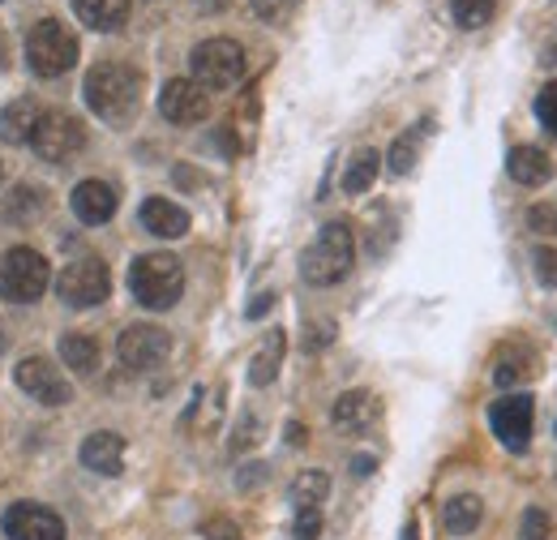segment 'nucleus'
I'll return each mask as SVG.
<instances>
[{
  "label": "nucleus",
  "instance_id": "f257e3e1",
  "mask_svg": "<svg viewBox=\"0 0 557 540\" xmlns=\"http://www.w3.org/2000/svg\"><path fill=\"white\" fill-rule=\"evenodd\" d=\"M82 99L103 125H129L141 108V73L121 61H103L86 73Z\"/></svg>",
  "mask_w": 557,
  "mask_h": 540
},
{
  "label": "nucleus",
  "instance_id": "f03ea898",
  "mask_svg": "<svg viewBox=\"0 0 557 540\" xmlns=\"http://www.w3.org/2000/svg\"><path fill=\"white\" fill-rule=\"evenodd\" d=\"M351 267H356V236H351V223H344V219L326 223L313 236V245L300 254V279L313 283V287L344 283L351 274Z\"/></svg>",
  "mask_w": 557,
  "mask_h": 540
},
{
  "label": "nucleus",
  "instance_id": "7ed1b4c3",
  "mask_svg": "<svg viewBox=\"0 0 557 540\" xmlns=\"http://www.w3.org/2000/svg\"><path fill=\"white\" fill-rule=\"evenodd\" d=\"M129 292H134V300H138L141 309H154V314L172 309L181 300V292H185V267H181V258L176 254H163V249L134 258V267H129Z\"/></svg>",
  "mask_w": 557,
  "mask_h": 540
},
{
  "label": "nucleus",
  "instance_id": "20e7f679",
  "mask_svg": "<svg viewBox=\"0 0 557 540\" xmlns=\"http://www.w3.org/2000/svg\"><path fill=\"white\" fill-rule=\"evenodd\" d=\"M52 283V267L39 249L13 245L0 254V296L9 305H35Z\"/></svg>",
  "mask_w": 557,
  "mask_h": 540
},
{
  "label": "nucleus",
  "instance_id": "39448f33",
  "mask_svg": "<svg viewBox=\"0 0 557 540\" xmlns=\"http://www.w3.org/2000/svg\"><path fill=\"white\" fill-rule=\"evenodd\" d=\"M26 65L35 77H61L77 65V35H73L65 22L57 17H44L30 26L26 35Z\"/></svg>",
  "mask_w": 557,
  "mask_h": 540
},
{
  "label": "nucleus",
  "instance_id": "423d86ee",
  "mask_svg": "<svg viewBox=\"0 0 557 540\" xmlns=\"http://www.w3.org/2000/svg\"><path fill=\"white\" fill-rule=\"evenodd\" d=\"M189 73L202 90H227L245 77V48L236 39H202L189 57Z\"/></svg>",
  "mask_w": 557,
  "mask_h": 540
},
{
  "label": "nucleus",
  "instance_id": "0eeeda50",
  "mask_svg": "<svg viewBox=\"0 0 557 540\" xmlns=\"http://www.w3.org/2000/svg\"><path fill=\"white\" fill-rule=\"evenodd\" d=\"M30 146H35V155H39L44 163H73V159L82 155V146H86V125H82L73 112H61V108L39 112Z\"/></svg>",
  "mask_w": 557,
  "mask_h": 540
},
{
  "label": "nucleus",
  "instance_id": "6e6552de",
  "mask_svg": "<svg viewBox=\"0 0 557 540\" xmlns=\"http://www.w3.org/2000/svg\"><path fill=\"white\" fill-rule=\"evenodd\" d=\"M57 296L70 309H95L112 296V274L99 258H77L57 274Z\"/></svg>",
  "mask_w": 557,
  "mask_h": 540
},
{
  "label": "nucleus",
  "instance_id": "1a4fd4ad",
  "mask_svg": "<svg viewBox=\"0 0 557 540\" xmlns=\"http://www.w3.org/2000/svg\"><path fill=\"white\" fill-rule=\"evenodd\" d=\"M172 356V335L163 327H150V322H134L125 327L121 339H116V360L134 373H146V369H159L163 360Z\"/></svg>",
  "mask_w": 557,
  "mask_h": 540
},
{
  "label": "nucleus",
  "instance_id": "9d476101",
  "mask_svg": "<svg viewBox=\"0 0 557 540\" xmlns=\"http://www.w3.org/2000/svg\"><path fill=\"white\" fill-rule=\"evenodd\" d=\"M488 425L497 433V442L510 455H523L532 442V425H536V404L532 395H502L497 404L488 407Z\"/></svg>",
  "mask_w": 557,
  "mask_h": 540
},
{
  "label": "nucleus",
  "instance_id": "9b49d317",
  "mask_svg": "<svg viewBox=\"0 0 557 540\" xmlns=\"http://www.w3.org/2000/svg\"><path fill=\"white\" fill-rule=\"evenodd\" d=\"M13 382H17V391H26L30 400H39V404H48V407H65L73 400L70 378H65L48 356H26V360H17Z\"/></svg>",
  "mask_w": 557,
  "mask_h": 540
},
{
  "label": "nucleus",
  "instance_id": "f8f14e48",
  "mask_svg": "<svg viewBox=\"0 0 557 540\" xmlns=\"http://www.w3.org/2000/svg\"><path fill=\"white\" fill-rule=\"evenodd\" d=\"M0 532L9 540H65V519L44 502H13L0 519Z\"/></svg>",
  "mask_w": 557,
  "mask_h": 540
},
{
  "label": "nucleus",
  "instance_id": "ddd939ff",
  "mask_svg": "<svg viewBox=\"0 0 557 540\" xmlns=\"http://www.w3.org/2000/svg\"><path fill=\"white\" fill-rule=\"evenodd\" d=\"M159 112L172 125H202L210 116V95L194 77H172L159 90Z\"/></svg>",
  "mask_w": 557,
  "mask_h": 540
},
{
  "label": "nucleus",
  "instance_id": "4468645a",
  "mask_svg": "<svg viewBox=\"0 0 557 540\" xmlns=\"http://www.w3.org/2000/svg\"><path fill=\"white\" fill-rule=\"evenodd\" d=\"M77 459H82V468H90L95 476H121V468H125V438L99 429V433H90L77 446Z\"/></svg>",
  "mask_w": 557,
  "mask_h": 540
},
{
  "label": "nucleus",
  "instance_id": "2eb2a0df",
  "mask_svg": "<svg viewBox=\"0 0 557 540\" xmlns=\"http://www.w3.org/2000/svg\"><path fill=\"white\" fill-rule=\"evenodd\" d=\"M70 206L73 214H77V223L99 228V223H108L116 214V194H112L108 181H82V185H73Z\"/></svg>",
  "mask_w": 557,
  "mask_h": 540
},
{
  "label": "nucleus",
  "instance_id": "dca6fc26",
  "mask_svg": "<svg viewBox=\"0 0 557 540\" xmlns=\"http://www.w3.org/2000/svg\"><path fill=\"white\" fill-rule=\"evenodd\" d=\"M141 228L159 241H181L189 232V210L168 198H146L141 202Z\"/></svg>",
  "mask_w": 557,
  "mask_h": 540
},
{
  "label": "nucleus",
  "instance_id": "f3484780",
  "mask_svg": "<svg viewBox=\"0 0 557 540\" xmlns=\"http://www.w3.org/2000/svg\"><path fill=\"white\" fill-rule=\"evenodd\" d=\"M506 172H510L515 185L541 189V185L554 181V159H549L545 150H536V146H515V150L506 155Z\"/></svg>",
  "mask_w": 557,
  "mask_h": 540
},
{
  "label": "nucleus",
  "instance_id": "a211bd4d",
  "mask_svg": "<svg viewBox=\"0 0 557 540\" xmlns=\"http://www.w3.org/2000/svg\"><path fill=\"white\" fill-rule=\"evenodd\" d=\"M86 30H121L129 22V0H70Z\"/></svg>",
  "mask_w": 557,
  "mask_h": 540
},
{
  "label": "nucleus",
  "instance_id": "6ab92c4d",
  "mask_svg": "<svg viewBox=\"0 0 557 540\" xmlns=\"http://www.w3.org/2000/svg\"><path fill=\"white\" fill-rule=\"evenodd\" d=\"M485 519V502L476 493H455L446 506H442V524L450 537H472Z\"/></svg>",
  "mask_w": 557,
  "mask_h": 540
},
{
  "label": "nucleus",
  "instance_id": "aec40b11",
  "mask_svg": "<svg viewBox=\"0 0 557 540\" xmlns=\"http://www.w3.org/2000/svg\"><path fill=\"white\" fill-rule=\"evenodd\" d=\"M283 356H287V335L283 331H271L262 339V347L253 352L249 360V386H271L283 369Z\"/></svg>",
  "mask_w": 557,
  "mask_h": 540
},
{
  "label": "nucleus",
  "instance_id": "412c9836",
  "mask_svg": "<svg viewBox=\"0 0 557 540\" xmlns=\"http://www.w3.org/2000/svg\"><path fill=\"white\" fill-rule=\"evenodd\" d=\"M373 416H377V400H373L369 391H348V395H339V400H335V407H331L335 429H348V433L364 429Z\"/></svg>",
  "mask_w": 557,
  "mask_h": 540
},
{
  "label": "nucleus",
  "instance_id": "4be33fe9",
  "mask_svg": "<svg viewBox=\"0 0 557 540\" xmlns=\"http://www.w3.org/2000/svg\"><path fill=\"white\" fill-rule=\"evenodd\" d=\"M377 168H382V155H377L373 146H360V150L348 159V172H344V194H348V198L369 194V189H373V181H377Z\"/></svg>",
  "mask_w": 557,
  "mask_h": 540
},
{
  "label": "nucleus",
  "instance_id": "5701e85b",
  "mask_svg": "<svg viewBox=\"0 0 557 540\" xmlns=\"http://www.w3.org/2000/svg\"><path fill=\"white\" fill-rule=\"evenodd\" d=\"M35 121H39V108H35L30 99H9V103L0 108V137H4V142H30Z\"/></svg>",
  "mask_w": 557,
  "mask_h": 540
},
{
  "label": "nucleus",
  "instance_id": "b1692460",
  "mask_svg": "<svg viewBox=\"0 0 557 540\" xmlns=\"http://www.w3.org/2000/svg\"><path fill=\"white\" fill-rule=\"evenodd\" d=\"M424 134H429V121H420V125H412L408 134L395 137V146H391V155H386V172H391V176H408V172L417 168Z\"/></svg>",
  "mask_w": 557,
  "mask_h": 540
},
{
  "label": "nucleus",
  "instance_id": "393cba45",
  "mask_svg": "<svg viewBox=\"0 0 557 540\" xmlns=\"http://www.w3.org/2000/svg\"><path fill=\"white\" fill-rule=\"evenodd\" d=\"M287 498H292L296 511H318V506L331 498V476L322 472V468H309V472H300L292 480Z\"/></svg>",
  "mask_w": 557,
  "mask_h": 540
},
{
  "label": "nucleus",
  "instance_id": "a878e982",
  "mask_svg": "<svg viewBox=\"0 0 557 540\" xmlns=\"http://www.w3.org/2000/svg\"><path fill=\"white\" fill-rule=\"evenodd\" d=\"M61 360L70 365L73 373H99V339L70 331L61 339Z\"/></svg>",
  "mask_w": 557,
  "mask_h": 540
},
{
  "label": "nucleus",
  "instance_id": "bb28decb",
  "mask_svg": "<svg viewBox=\"0 0 557 540\" xmlns=\"http://www.w3.org/2000/svg\"><path fill=\"white\" fill-rule=\"evenodd\" d=\"M48 210V202H44V189H35V185H17L9 198H4V219L9 223H35L39 214Z\"/></svg>",
  "mask_w": 557,
  "mask_h": 540
},
{
  "label": "nucleus",
  "instance_id": "cd10ccee",
  "mask_svg": "<svg viewBox=\"0 0 557 540\" xmlns=\"http://www.w3.org/2000/svg\"><path fill=\"white\" fill-rule=\"evenodd\" d=\"M493 9H497V0H450V13L463 30H481L493 17Z\"/></svg>",
  "mask_w": 557,
  "mask_h": 540
},
{
  "label": "nucleus",
  "instance_id": "c85d7f7f",
  "mask_svg": "<svg viewBox=\"0 0 557 540\" xmlns=\"http://www.w3.org/2000/svg\"><path fill=\"white\" fill-rule=\"evenodd\" d=\"M523 378H532V360H519V356H510V360H497V365H493V382H497L502 391L519 386Z\"/></svg>",
  "mask_w": 557,
  "mask_h": 540
},
{
  "label": "nucleus",
  "instance_id": "c756f323",
  "mask_svg": "<svg viewBox=\"0 0 557 540\" xmlns=\"http://www.w3.org/2000/svg\"><path fill=\"white\" fill-rule=\"evenodd\" d=\"M528 228L536 236H557V202H536L528 210Z\"/></svg>",
  "mask_w": 557,
  "mask_h": 540
},
{
  "label": "nucleus",
  "instance_id": "7c9ffc66",
  "mask_svg": "<svg viewBox=\"0 0 557 540\" xmlns=\"http://www.w3.org/2000/svg\"><path fill=\"white\" fill-rule=\"evenodd\" d=\"M536 121L557 137V82L541 86V95H536Z\"/></svg>",
  "mask_w": 557,
  "mask_h": 540
},
{
  "label": "nucleus",
  "instance_id": "2f4dec72",
  "mask_svg": "<svg viewBox=\"0 0 557 540\" xmlns=\"http://www.w3.org/2000/svg\"><path fill=\"white\" fill-rule=\"evenodd\" d=\"M549 532H554L549 515H545L541 506H528V511H523V540H549Z\"/></svg>",
  "mask_w": 557,
  "mask_h": 540
},
{
  "label": "nucleus",
  "instance_id": "473e14b6",
  "mask_svg": "<svg viewBox=\"0 0 557 540\" xmlns=\"http://www.w3.org/2000/svg\"><path fill=\"white\" fill-rule=\"evenodd\" d=\"M532 267H536V279H541L545 287H557V249L541 245V249L532 254Z\"/></svg>",
  "mask_w": 557,
  "mask_h": 540
},
{
  "label": "nucleus",
  "instance_id": "72a5a7b5",
  "mask_svg": "<svg viewBox=\"0 0 557 540\" xmlns=\"http://www.w3.org/2000/svg\"><path fill=\"white\" fill-rule=\"evenodd\" d=\"M292 537H296V540H318V537H322V511H296Z\"/></svg>",
  "mask_w": 557,
  "mask_h": 540
},
{
  "label": "nucleus",
  "instance_id": "f704fd0d",
  "mask_svg": "<svg viewBox=\"0 0 557 540\" xmlns=\"http://www.w3.org/2000/svg\"><path fill=\"white\" fill-rule=\"evenodd\" d=\"M202 540H245V537H240V528L232 519H210V524H202Z\"/></svg>",
  "mask_w": 557,
  "mask_h": 540
},
{
  "label": "nucleus",
  "instance_id": "c9c22d12",
  "mask_svg": "<svg viewBox=\"0 0 557 540\" xmlns=\"http://www.w3.org/2000/svg\"><path fill=\"white\" fill-rule=\"evenodd\" d=\"M249 4H253V13H258V17H267V22H278V17L287 13V4H292V0H249Z\"/></svg>",
  "mask_w": 557,
  "mask_h": 540
},
{
  "label": "nucleus",
  "instance_id": "e433bc0d",
  "mask_svg": "<svg viewBox=\"0 0 557 540\" xmlns=\"http://www.w3.org/2000/svg\"><path fill=\"white\" fill-rule=\"evenodd\" d=\"M253 429H258V420H253V416H245V420H240V429L232 433V451H249V446H253Z\"/></svg>",
  "mask_w": 557,
  "mask_h": 540
},
{
  "label": "nucleus",
  "instance_id": "4c0bfd02",
  "mask_svg": "<svg viewBox=\"0 0 557 540\" xmlns=\"http://www.w3.org/2000/svg\"><path fill=\"white\" fill-rule=\"evenodd\" d=\"M305 335H309V347L318 352V347H326V343L335 339V327H331V322H318V327H309Z\"/></svg>",
  "mask_w": 557,
  "mask_h": 540
},
{
  "label": "nucleus",
  "instance_id": "58836bf2",
  "mask_svg": "<svg viewBox=\"0 0 557 540\" xmlns=\"http://www.w3.org/2000/svg\"><path fill=\"white\" fill-rule=\"evenodd\" d=\"M262 476H267V464H249V468H240L236 489H253V484H262Z\"/></svg>",
  "mask_w": 557,
  "mask_h": 540
},
{
  "label": "nucleus",
  "instance_id": "ea45409f",
  "mask_svg": "<svg viewBox=\"0 0 557 540\" xmlns=\"http://www.w3.org/2000/svg\"><path fill=\"white\" fill-rule=\"evenodd\" d=\"M271 305H275V292H262V296H253V305H249V318H262Z\"/></svg>",
  "mask_w": 557,
  "mask_h": 540
},
{
  "label": "nucleus",
  "instance_id": "a19ab883",
  "mask_svg": "<svg viewBox=\"0 0 557 540\" xmlns=\"http://www.w3.org/2000/svg\"><path fill=\"white\" fill-rule=\"evenodd\" d=\"M287 446H305V429L300 425H287Z\"/></svg>",
  "mask_w": 557,
  "mask_h": 540
},
{
  "label": "nucleus",
  "instance_id": "79ce46f5",
  "mask_svg": "<svg viewBox=\"0 0 557 540\" xmlns=\"http://www.w3.org/2000/svg\"><path fill=\"white\" fill-rule=\"evenodd\" d=\"M351 472H356V476L373 472V459H369V455H360V459H351Z\"/></svg>",
  "mask_w": 557,
  "mask_h": 540
},
{
  "label": "nucleus",
  "instance_id": "37998d69",
  "mask_svg": "<svg viewBox=\"0 0 557 540\" xmlns=\"http://www.w3.org/2000/svg\"><path fill=\"white\" fill-rule=\"evenodd\" d=\"M404 540H420V528H417V519H408V524H404Z\"/></svg>",
  "mask_w": 557,
  "mask_h": 540
},
{
  "label": "nucleus",
  "instance_id": "c03bdc74",
  "mask_svg": "<svg viewBox=\"0 0 557 540\" xmlns=\"http://www.w3.org/2000/svg\"><path fill=\"white\" fill-rule=\"evenodd\" d=\"M9 352V331H4V322H0V356Z\"/></svg>",
  "mask_w": 557,
  "mask_h": 540
},
{
  "label": "nucleus",
  "instance_id": "a18cd8bd",
  "mask_svg": "<svg viewBox=\"0 0 557 540\" xmlns=\"http://www.w3.org/2000/svg\"><path fill=\"white\" fill-rule=\"evenodd\" d=\"M0 61H4V35H0Z\"/></svg>",
  "mask_w": 557,
  "mask_h": 540
},
{
  "label": "nucleus",
  "instance_id": "49530a36",
  "mask_svg": "<svg viewBox=\"0 0 557 540\" xmlns=\"http://www.w3.org/2000/svg\"><path fill=\"white\" fill-rule=\"evenodd\" d=\"M549 57H554V61H557V48H554V52H549Z\"/></svg>",
  "mask_w": 557,
  "mask_h": 540
}]
</instances>
